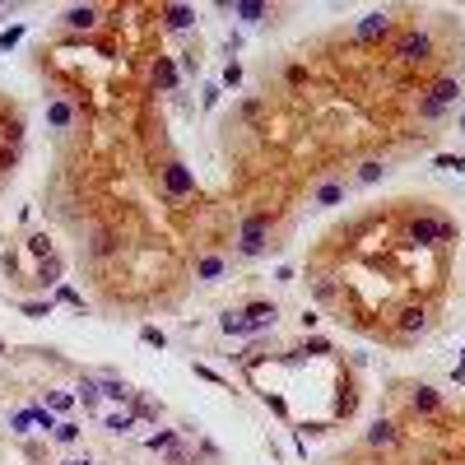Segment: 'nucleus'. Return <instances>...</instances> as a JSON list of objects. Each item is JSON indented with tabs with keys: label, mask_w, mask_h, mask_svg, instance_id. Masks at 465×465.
I'll use <instances>...</instances> for the list:
<instances>
[{
	"label": "nucleus",
	"mask_w": 465,
	"mask_h": 465,
	"mask_svg": "<svg viewBox=\"0 0 465 465\" xmlns=\"http://www.w3.org/2000/svg\"><path fill=\"white\" fill-rule=\"evenodd\" d=\"M270 214L256 210V214L242 219V228H237V256L242 261H256V256H270Z\"/></svg>",
	"instance_id": "1"
},
{
	"label": "nucleus",
	"mask_w": 465,
	"mask_h": 465,
	"mask_svg": "<svg viewBox=\"0 0 465 465\" xmlns=\"http://www.w3.org/2000/svg\"><path fill=\"white\" fill-rule=\"evenodd\" d=\"M391 56H396L400 65H428V61H433V37H428V33H418V28H409L400 42H396Z\"/></svg>",
	"instance_id": "2"
},
{
	"label": "nucleus",
	"mask_w": 465,
	"mask_h": 465,
	"mask_svg": "<svg viewBox=\"0 0 465 465\" xmlns=\"http://www.w3.org/2000/svg\"><path fill=\"white\" fill-rule=\"evenodd\" d=\"M158 177H163V191H168L172 201H186V196H196V172L186 168V163H177V158H168V163L158 168Z\"/></svg>",
	"instance_id": "3"
},
{
	"label": "nucleus",
	"mask_w": 465,
	"mask_h": 465,
	"mask_svg": "<svg viewBox=\"0 0 465 465\" xmlns=\"http://www.w3.org/2000/svg\"><path fill=\"white\" fill-rule=\"evenodd\" d=\"M396 330H400L405 340H409V335H423V330H428V307H423V303L400 307V312H396Z\"/></svg>",
	"instance_id": "4"
},
{
	"label": "nucleus",
	"mask_w": 465,
	"mask_h": 465,
	"mask_svg": "<svg viewBox=\"0 0 465 465\" xmlns=\"http://www.w3.org/2000/svg\"><path fill=\"white\" fill-rule=\"evenodd\" d=\"M391 28H396L391 15H387V10H377V15H363V24L354 28V37H358V42H382V37H391Z\"/></svg>",
	"instance_id": "5"
},
{
	"label": "nucleus",
	"mask_w": 465,
	"mask_h": 465,
	"mask_svg": "<svg viewBox=\"0 0 465 465\" xmlns=\"http://www.w3.org/2000/svg\"><path fill=\"white\" fill-rule=\"evenodd\" d=\"M423 98H433L437 108H456V103H461V79H451V75H442V79H433V84H428V89H423Z\"/></svg>",
	"instance_id": "6"
},
{
	"label": "nucleus",
	"mask_w": 465,
	"mask_h": 465,
	"mask_svg": "<svg viewBox=\"0 0 465 465\" xmlns=\"http://www.w3.org/2000/svg\"><path fill=\"white\" fill-rule=\"evenodd\" d=\"M158 19H163V28L168 33L196 28V10H191V5H158Z\"/></svg>",
	"instance_id": "7"
},
{
	"label": "nucleus",
	"mask_w": 465,
	"mask_h": 465,
	"mask_svg": "<svg viewBox=\"0 0 465 465\" xmlns=\"http://www.w3.org/2000/svg\"><path fill=\"white\" fill-rule=\"evenodd\" d=\"M223 275H228V256H219V251L196 256V279H201V284H219Z\"/></svg>",
	"instance_id": "8"
},
{
	"label": "nucleus",
	"mask_w": 465,
	"mask_h": 465,
	"mask_svg": "<svg viewBox=\"0 0 465 465\" xmlns=\"http://www.w3.org/2000/svg\"><path fill=\"white\" fill-rule=\"evenodd\" d=\"M242 316H247V321H251V330H256V335H261L265 326H275L279 307H275V303H270V298H251L247 307H242Z\"/></svg>",
	"instance_id": "9"
},
{
	"label": "nucleus",
	"mask_w": 465,
	"mask_h": 465,
	"mask_svg": "<svg viewBox=\"0 0 465 465\" xmlns=\"http://www.w3.org/2000/svg\"><path fill=\"white\" fill-rule=\"evenodd\" d=\"M98 15H103L98 5H70V10L61 15V24L65 28H75V33H89L93 24H98Z\"/></svg>",
	"instance_id": "10"
},
{
	"label": "nucleus",
	"mask_w": 465,
	"mask_h": 465,
	"mask_svg": "<svg viewBox=\"0 0 465 465\" xmlns=\"http://www.w3.org/2000/svg\"><path fill=\"white\" fill-rule=\"evenodd\" d=\"M232 19H242V24H261V19H270V5L265 0H232V5H223Z\"/></svg>",
	"instance_id": "11"
},
{
	"label": "nucleus",
	"mask_w": 465,
	"mask_h": 465,
	"mask_svg": "<svg viewBox=\"0 0 465 465\" xmlns=\"http://www.w3.org/2000/svg\"><path fill=\"white\" fill-rule=\"evenodd\" d=\"M437 219L442 214H423V219H409V242H418V247H433L437 242Z\"/></svg>",
	"instance_id": "12"
},
{
	"label": "nucleus",
	"mask_w": 465,
	"mask_h": 465,
	"mask_svg": "<svg viewBox=\"0 0 465 465\" xmlns=\"http://www.w3.org/2000/svg\"><path fill=\"white\" fill-rule=\"evenodd\" d=\"M363 442H368V447H396V442H400V428H396L391 418H377V423L368 428V437H363Z\"/></svg>",
	"instance_id": "13"
},
{
	"label": "nucleus",
	"mask_w": 465,
	"mask_h": 465,
	"mask_svg": "<svg viewBox=\"0 0 465 465\" xmlns=\"http://www.w3.org/2000/svg\"><path fill=\"white\" fill-rule=\"evenodd\" d=\"M409 409H414V414H437V409H442V396H437L433 387H414L409 391Z\"/></svg>",
	"instance_id": "14"
},
{
	"label": "nucleus",
	"mask_w": 465,
	"mask_h": 465,
	"mask_svg": "<svg viewBox=\"0 0 465 465\" xmlns=\"http://www.w3.org/2000/svg\"><path fill=\"white\" fill-rule=\"evenodd\" d=\"M46 121L56 126V130H70V121H75V108H70L65 98H51V103H46Z\"/></svg>",
	"instance_id": "15"
},
{
	"label": "nucleus",
	"mask_w": 465,
	"mask_h": 465,
	"mask_svg": "<svg viewBox=\"0 0 465 465\" xmlns=\"http://www.w3.org/2000/svg\"><path fill=\"white\" fill-rule=\"evenodd\" d=\"M154 89H163V93L177 89V65H172V56H158L154 61Z\"/></svg>",
	"instance_id": "16"
},
{
	"label": "nucleus",
	"mask_w": 465,
	"mask_h": 465,
	"mask_svg": "<svg viewBox=\"0 0 465 465\" xmlns=\"http://www.w3.org/2000/svg\"><path fill=\"white\" fill-rule=\"evenodd\" d=\"M219 330H223V335H256V330H251V321H247V316H242V307H237V312H223V316H219Z\"/></svg>",
	"instance_id": "17"
},
{
	"label": "nucleus",
	"mask_w": 465,
	"mask_h": 465,
	"mask_svg": "<svg viewBox=\"0 0 465 465\" xmlns=\"http://www.w3.org/2000/svg\"><path fill=\"white\" fill-rule=\"evenodd\" d=\"M344 201V182H326L316 196H312V210H335Z\"/></svg>",
	"instance_id": "18"
},
{
	"label": "nucleus",
	"mask_w": 465,
	"mask_h": 465,
	"mask_svg": "<svg viewBox=\"0 0 465 465\" xmlns=\"http://www.w3.org/2000/svg\"><path fill=\"white\" fill-rule=\"evenodd\" d=\"M98 391H103L108 400H117V405H126V400H130V396H135V391L126 387L121 377H98Z\"/></svg>",
	"instance_id": "19"
},
{
	"label": "nucleus",
	"mask_w": 465,
	"mask_h": 465,
	"mask_svg": "<svg viewBox=\"0 0 465 465\" xmlns=\"http://www.w3.org/2000/svg\"><path fill=\"white\" fill-rule=\"evenodd\" d=\"M33 279H37V284H42V289H46V284H61V256H56V251H51V256H46V261H37V275H33Z\"/></svg>",
	"instance_id": "20"
},
{
	"label": "nucleus",
	"mask_w": 465,
	"mask_h": 465,
	"mask_svg": "<svg viewBox=\"0 0 465 465\" xmlns=\"http://www.w3.org/2000/svg\"><path fill=\"white\" fill-rule=\"evenodd\" d=\"M382 177H387V163H382V158H363V163H358V182L363 186L382 182Z\"/></svg>",
	"instance_id": "21"
},
{
	"label": "nucleus",
	"mask_w": 465,
	"mask_h": 465,
	"mask_svg": "<svg viewBox=\"0 0 465 465\" xmlns=\"http://www.w3.org/2000/svg\"><path fill=\"white\" fill-rule=\"evenodd\" d=\"M177 442H182V433H177V428H163V433L144 437V447H149V451H172Z\"/></svg>",
	"instance_id": "22"
},
{
	"label": "nucleus",
	"mask_w": 465,
	"mask_h": 465,
	"mask_svg": "<svg viewBox=\"0 0 465 465\" xmlns=\"http://www.w3.org/2000/svg\"><path fill=\"white\" fill-rule=\"evenodd\" d=\"M98 396H103V391H98V382H93V377H84V382H79V400H84V409H93V405H98Z\"/></svg>",
	"instance_id": "23"
},
{
	"label": "nucleus",
	"mask_w": 465,
	"mask_h": 465,
	"mask_svg": "<svg viewBox=\"0 0 465 465\" xmlns=\"http://www.w3.org/2000/svg\"><path fill=\"white\" fill-rule=\"evenodd\" d=\"M103 428H108V433H130V428H135V414H108Z\"/></svg>",
	"instance_id": "24"
},
{
	"label": "nucleus",
	"mask_w": 465,
	"mask_h": 465,
	"mask_svg": "<svg viewBox=\"0 0 465 465\" xmlns=\"http://www.w3.org/2000/svg\"><path fill=\"white\" fill-rule=\"evenodd\" d=\"M418 117H423V121H437V117H447V108H437L433 98H423V93H418Z\"/></svg>",
	"instance_id": "25"
},
{
	"label": "nucleus",
	"mask_w": 465,
	"mask_h": 465,
	"mask_svg": "<svg viewBox=\"0 0 465 465\" xmlns=\"http://www.w3.org/2000/svg\"><path fill=\"white\" fill-rule=\"evenodd\" d=\"M28 251L37 256V261H46V256H51V242H46V232H33V237H28Z\"/></svg>",
	"instance_id": "26"
},
{
	"label": "nucleus",
	"mask_w": 465,
	"mask_h": 465,
	"mask_svg": "<svg viewBox=\"0 0 465 465\" xmlns=\"http://www.w3.org/2000/svg\"><path fill=\"white\" fill-rule=\"evenodd\" d=\"M56 303H70L75 312H84V298H79L75 289H70V284H56Z\"/></svg>",
	"instance_id": "27"
},
{
	"label": "nucleus",
	"mask_w": 465,
	"mask_h": 465,
	"mask_svg": "<svg viewBox=\"0 0 465 465\" xmlns=\"http://www.w3.org/2000/svg\"><path fill=\"white\" fill-rule=\"evenodd\" d=\"M112 247H117V237H112V232H98V237H93V247H89V251H93V256H108Z\"/></svg>",
	"instance_id": "28"
},
{
	"label": "nucleus",
	"mask_w": 465,
	"mask_h": 465,
	"mask_svg": "<svg viewBox=\"0 0 465 465\" xmlns=\"http://www.w3.org/2000/svg\"><path fill=\"white\" fill-rule=\"evenodd\" d=\"M140 340H144V344H154V349H163V344H168V335H163L158 326H144V330H140Z\"/></svg>",
	"instance_id": "29"
},
{
	"label": "nucleus",
	"mask_w": 465,
	"mask_h": 465,
	"mask_svg": "<svg viewBox=\"0 0 465 465\" xmlns=\"http://www.w3.org/2000/svg\"><path fill=\"white\" fill-rule=\"evenodd\" d=\"M33 423H37L42 433H56V414H51V409H33Z\"/></svg>",
	"instance_id": "30"
},
{
	"label": "nucleus",
	"mask_w": 465,
	"mask_h": 465,
	"mask_svg": "<svg viewBox=\"0 0 465 465\" xmlns=\"http://www.w3.org/2000/svg\"><path fill=\"white\" fill-rule=\"evenodd\" d=\"M237 84H242V65L228 61V65H223V89H237Z\"/></svg>",
	"instance_id": "31"
},
{
	"label": "nucleus",
	"mask_w": 465,
	"mask_h": 465,
	"mask_svg": "<svg viewBox=\"0 0 465 465\" xmlns=\"http://www.w3.org/2000/svg\"><path fill=\"white\" fill-rule=\"evenodd\" d=\"M56 442H79V423H56Z\"/></svg>",
	"instance_id": "32"
},
{
	"label": "nucleus",
	"mask_w": 465,
	"mask_h": 465,
	"mask_svg": "<svg viewBox=\"0 0 465 465\" xmlns=\"http://www.w3.org/2000/svg\"><path fill=\"white\" fill-rule=\"evenodd\" d=\"M437 168H447V172H461V168H465V154H437Z\"/></svg>",
	"instance_id": "33"
},
{
	"label": "nucleus",
	"mask_w": 465,
	"mask_h": 465,
	"mask_svg": "<svg viewBox=\"0 0 465 465\" xmlns=\"http://www.w3.org/2000/svg\"><path fill=\"white\" fill-rule=\"evenodd\" d=\"M196 377H205V382H214V387H232L228 377H219L214 368H205V363H196Z\"/></svg>",
	"instance_id": "34"
},
{
	"label": "nucleus",
	"mask_w": 465,
	"mask_h": 465,
	"mask_svg": "<svg viewBox=\"0 0 465 465\" xmlns=\"http://www.w3.org/2000/svg\"><path fill=\"white\" fill-rule=\"evenodd\" d=\"M51 307H56L51 298L46 303H24V316H51Z\"/></svg>",
	"instance_id": "35"
},
{
	"label": "nucleus",
	"mask_w": 465,
	"mask_h": 465,
	"mask_svg": "<svg viewBox=\"0 0 465 465\" xmlns=\"http://www.w3.org/2000/svg\"><path fill=\"white\" fill-rule=\"evenodd\" d=\"M70 405H75V396H70V391H56V396H51V409H56V414H65Z\"/></svg>",
	"instance_id": "36"
},
{
	"label": "nucleus",
	"mask_w": 465,
	"mask_h": 465,
	"mask_svg": "<svg viewBox=\"0 0 465 465\" xmlns=\"http://www.w3.org/2000/svg\"><path fill=\"white\" fill-rule=\"evenodd\" d=\"M19 37H24V24H15L10 33H0V51H10V46L19 42Z\"/></svg>",
	"instance_id": "37"
},
{
	"label": "nucleus",
	"mask_w": 465,
	"mask_h": 465,
	"mask_svg": "<svg viewBox=\"0 0 465 465\" xmlns=\"http://www.w3.org/2000/svg\"><path fill=\"white\" fill-rule=\"evenodd\" d=\"M437 242H456V228H451V219H437Z\"/></svg>",
	"instance_id": "38"
},
{
	"label": "nucleus",
	"mask_w": 465,
	"mask_h": 465,
	"mask_svg": "<svg viewBox=\"0 0 465 465\" xmlns=\"http://www.w3.org/2000/svg\"><path fill=\"white\" fill-rule=\"evenodd\" d=\"M298 354H330V340H307Z\"/></svg>",
	"instance_id": "39"
},
{
	"label": "nucleus",
	"mask_w": 465,
	"mask_h": 465,
	"mask_svg": "<svg viewBox=\"0 0 465 465\" xmlns=\"http://www.w3.org/2000/svg\"><path fill=\"white\" fill-rule=\"evenodd\" d=\"M28 423H33V409H24V414H15V433H28Z\"/></svg>",
	"instance_id": "40"
},
{
	"label": "nucleus",
	"mask_w": 465,
	"mask_h": 465,
	"mask_svg": "<svg viewBox=\"0 0 465 465\" xmlns=\"http://www.w3.org/2000/svg\"><path fill=\"white\" fill-rule=\"evenodd\" d=\"M307 79V65H289V84H303Z\"/></svg>",
	"instance_id": "41"
},
{
	"label": "nucleus",
	"mask_w": 465,
	"mask_h": 465,
	"mask_svg": "<svg viewBox=\"0 0 465 465\" xmlns=\"http://www.w3.org/2000/svg\"><path fill=\"white\" fill-rule=\"evenodd\" d=\"M61 465H93L89 456H70V461H61Z\"/></svg>",
	"instance_id": "42"
},
{
	"label": "nucleus",
	"mask_w": 465,
	"mask_h": 465,
	"mask_svg": "<svg viewBox=\"0 0 465 465\" xmlns=\"http://www.w3.org/2000/svg\"><path fill=\"white\" fill-rule=\"evenodd\" d=\"M0 354H5V340H0Z\"/></svg>",
	"instance_id": "43"
},
{
	"label": "nucleus",
	"mask_w": 465,
	"mask_h": 465,
	"mask_svg": "<svg viewBox=\"0 0 465 465\" xmlns=\"http://www.w3.org/2000/svg\"><path fill=\"white\" fill-rule=\"evenodd\" d=\"M461 368H465V354H461Z\"/></svg>",
	"instance_id": "44"
},
{
	"label": "nucleus",
	"mask_w": 465,
	"mask_h": 465,
	"mask_svg": "<svg viewBox=\"0 0 465 465\" xmlns=\"http://www.w3.org/2000/svg\"><path fill=\"white\" fill-rule=\"evenodd\" d=\"M0 15H5V5H0Z\"/></svg>",
	"instance_id": "45"
}]
</instances>
